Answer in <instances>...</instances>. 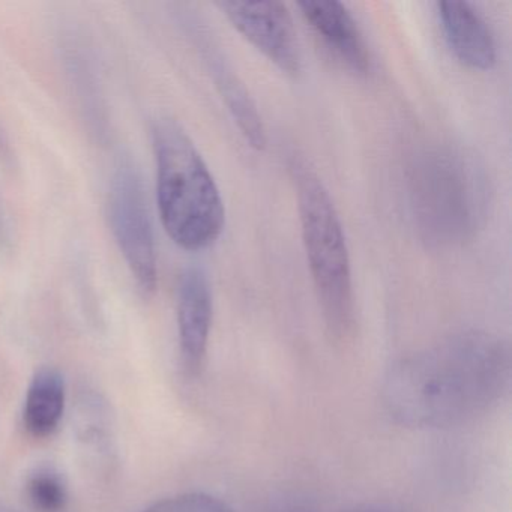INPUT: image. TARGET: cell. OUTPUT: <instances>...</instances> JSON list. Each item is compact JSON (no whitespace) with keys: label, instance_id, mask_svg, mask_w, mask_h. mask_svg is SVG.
<instances>
[{"label":"cell","instance_id":"obj_13","mask_svg":"<svg viewBox=\"0 0 512 512\" xmlns=\"http://www.w3.org/2000/svg\"><path fill=\"white\" fill-rule=\"evenodd\" d=\"M145 512H233L217 497L203 493L179 494L149 506Z\"/></svg>","mask_w":512,"mask_h":512},{"label":"cell","instance_id":"obj_7","mask_svg":"<svg viewBox=\"0 0 512 512\" xmlns=\"http://www.w3.org/2000/svg\"><path fill=\"white\" fill-rule=\"evenodd\" d=\"M302 17L329 53L347 70L367 76L373 67L367 41L350 11L338 2H302Z\"/></svg>","mask_w":512,"mask_h":512},{"label":"cell","instance_id":"obj_8","mask_svg":"<svg viewBox=\"0 0 512 512\" xmlns=\"http://www.w3.org/2000/svg\"><path fill=\"white\" fill-rule=\"evenodd\" d=\"M212 293L202 269L190 266L182 272L178 289L179 346L185 368L196 374L208 350L212 326Z\"/></svg>","mask_w":512,"mask_h":512},{"label":"cell","instance_id":"obj_5","mask_svg":"<svg viewBox=\"0 0 512 512\" xmlns=\"http://www.w3.org/2000/svg\"><path fill=\"white\" fill-rule=\"evenodd\" d=\"M110 224L131 274L145 295L157 287V250L142 179L130 163L113 176L109 197Z\"/></svg>","mask_w":512,"mask_h":512},{"label":"cell","instance_id":"obj_2","mask_svg":"<svg viewBox=\"0 0 512 512\" xmlns=\"http://www.w3.org/2000/svg\"><path fill=\"white\" fill-rule=\"evenodd\" d=\"M407 190L416 230L430 247H461L484 226L487 178L460 149L436 145L416 152L407 170Z\"/></svg>","mask_w":512,"mask_h":512},{"label":"cell","instance_id":"obj_14","mask_svg":"<svg viewBox=\"0 0 512 512\" xmlns=\"http://www.w3.org/2000/svg\"><path fill=\"white\" fill-rule=\"evenodd\" d=\"M350 512H388V511H382V509H374V508H362V509H353V511Z\"/></svg>","mask_w":512,"mask_h":512},{"label":"cell","instance_id":"obj_3","mask_svg":"<svg viewBox=\"0 0 512 512\" xmlns=\"http://www.w3.org/2000/svg\"><path fill=\"white\" fill-rule=\"evenodd\" d=\"M152 137L161 223L179 247L206 250L220 239L226 226L220 188L199 149L178 122L158 119Z\"/></svg>","mask_w":512,"mask_h":512},{"label":"cell","instance_id":"obj_15","mask_svg":"<svg viewBox=\"0 0 512 512\" xmlns=\"http://www.w3.org/2000/svg\"><path fill=\"white\" fill-rule=\"evenodd\" d=\"M0 512H10V511H8V509L2 508V506H0Z\"/></svg>","mask_w":512,"mask_h":512},{"label":"cell","instance_id":"obj_11","mask_svg":"<svg viewBox=\"0 0 512 512\" xmlns=\"http://www.w3.org/2000/svg\"><path fill=\"white\" fill-rule=\"evenodd\" d=\"M211 65L218 89L229 107V112L232 113L233 119L238 124L239 130L244 134L250 146L262 151L266 146L265 125H263L262 116H260L254 101L251 100L244 83L238 79L232 68L227 67L223 59L212 56Z\"/></svg>","mask_w":512,"mask_h":512},{"label":"cell","instance_id":"obj_10","mask_svg":"<svg viewBox=\"0 0 512 512\" xmlns=\"http://www.w3.org/2000/svg\"><path fill=\"white\" fill-rule=\"evenodd\" d=\"M67 403V388L62 374L55 368H43L35 374L26 394V428L35 437H47L59 427Z\"/></svg>","mask_w":512,"mask_h":512},{"label":"cell","instance_id":"obj_12","mask_svg":"<svg viewBox=\"0 0 512 512\" xmlns=\"http://www.w3.org/2000/svg\"><path fill=\"white\" fill-rule=\"evenodd\" d=\"M29 500L40 512H62L67 508L68 491L58 473L41 469L29 478Z\"/></svg>","mask_w":512,"mask_h":512},{"label":"cell","instance_id":"obj_4","mask_svg":"<svg viewBox=\"0 0 512 512\" xmlns=\"http://www.w3.org/2000/svg\"><path fill=\"white\" fill-rule=\"evenodd\" d=\"M290 173L298 197L302 242L326 329L334 340H347L355 328V295L340 215L307 161L293 158Z\"/></svg>","mask_w":512,"mask_h":512},{"label":"cell","instance_id":"obj_9","mask_svg":"<svg viewBox=\"0 0 512 512\" xmlns=\"http://www.w3.org/2000/svg\"><path fill=\"white\" fill-rule=\"evenodd\" d=\"M437 17L449 49L467 68L488 71L496 65V38L487 20L467 2H437Z\"/></svg>","mask_w":512,"mask_h":512},{"label":"cell","instance_id":"obj_1","mask_svg":"<svg viewBox=\"0 0 512 512\" xmlns=\"http://www.w3.org/2000/svg\"><path fill=\"white\" fill-rule=\"evenodd\" d=\"M509 371L511 356L503 341L463 332L398 362L386 377V406L410 427H454L502 397Z\"/></svg>","mask_w":512,"mask_h":512},{"label":"cell","instance_id":"obj_6","mask_svg":"<svg viewBox=\"0 0 512 512\" xmlns=\"http://www.w3.org/2000/svg\"><path fill=\"white\" fill-rule=\"evenodd\" d=\"M218 7L233 28L272 64L289 76H299L301 49L286 5L281 2H220Z\"/></svg>","mask_w":512,"mask_h":512}]
</instances>
